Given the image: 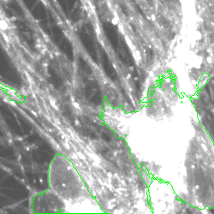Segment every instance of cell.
I'll list each match as a JSON object with an SVG mask.
<instances>
[{
	"instance_id": "cell-1",
	"label": "cell",
	"mask_w": 214,
	"mask_h": 214,
	"mask_svg": "<svg viewBox=\"0 0 214 214\" xmlns=\"http://www.w3.org/2000/svg\"><path fill=\"white\" fill-rule=\"evenodd\" d=\"M103 27H104V30L105 32V35L110 42V46L116 53L119 49V47H120V41H121V38L119 37L116 27L114 24L109 23V22L104 23Z\"/></svg>"
},
{
	"instance_id": "cell-2",
	"label": "cell",
	"mask_w": 214,
	"mask_h": 214,
	"mask_svg": "<svg viewBox=\"0 0 214 214\" xmlns=\"http://www.w3.org/2000/svg\"><path fill=\"white\" fill-rule=\"evenodd\" d=\"M100 52H101V56H102V65H103V68H104L105 74L107 75V76L110 78L111 81H117V79H118L117 73H116L115 68L113 67L111 62H110V59L108 58L106 52H104V50H102V49H100Z\"/></svg>"
}]
</instances>
